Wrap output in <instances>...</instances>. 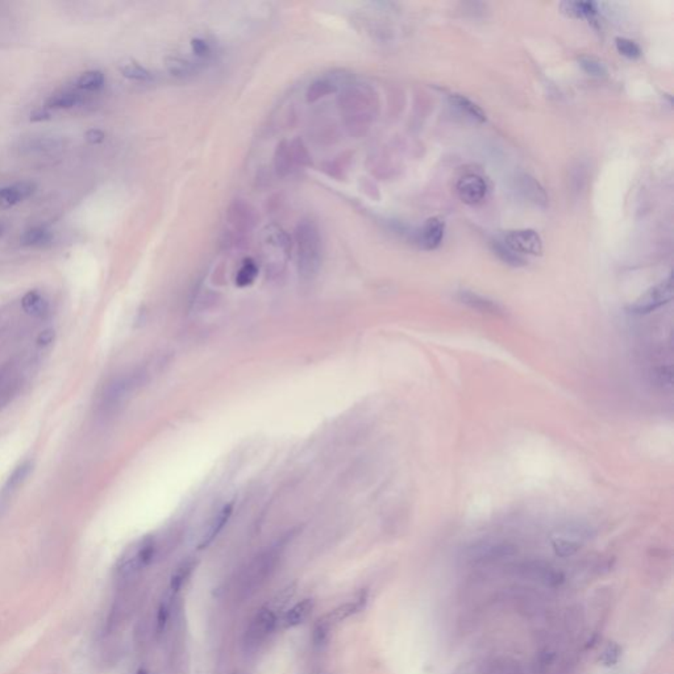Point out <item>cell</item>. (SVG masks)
<instances>
[{
    "label": "cell",
    "mask_w": 674,
    "mask_h": 674,
    "mask_svg": "<svg viewBox=\"0 0 674 674\" xmlns=\"http://www.w3.org/2000/svg\"><path fill=\"white\" fill-rule=\"evenodd\" d=\"M298 244V270L304 279H312L319 271L321 264V239L316 225L312 222H302L296 229Z\"/></svg>",
    "instance_id": "obj_1"
},
{
    "label": "cell",
    "mask_w": 674,
    "mask_h": 674,
    "mask_svg": "<svg viewBox=\"0 0 674 674\" xmlns=\"http://www.w3.org/2000/svg\"><path fill=\"white\" fill-rule=\"evenodd\" d=\"M145 377V373L135 372L125 374L115 378L113 382L108 383V386L104 390L102 395V408L104 411H113L125 402V399L130 397V394L138 389L142 378Z\"/></svg>",
    "instance_id": "obj_2"
},
{
    "label": "cell",
    "mask_w": 674,
    "mask_h": 674,
    "mask_svg": "<svg viewBox=\"0 0 674 674\" xmlns=\"http://www.w3.org/2000/svg\"><path fill=\"white\" fill-rule=\"evenodd\" d=\"M155 554H156L155 540L153 539L141 540L123 556V559L119 562V568H118L119 576L120 577L133 576L136 571L145 568L153 561Z\"/></svg>",
    "instance_id": "obj_3"
},
{
    "label": "cell",
    "mask_w": 674,
    "mask_h": 674,
    "mask_svg": "<svg viewBox=\"0 0 674 674\" xmlns=\"http://www.w3.org/2000/svg\"><path fill=\"white\" fill-rule=\"evenodd\" d=\"M672 298H673V281H672V276L669 274L664 281H661L658 285L650 287L648 291H646L639 299L632 303L628 311L632 313H639V315L649 313L660 309L666 303L670 302Z\"/></svg>",
    "instance_id": "obj_4"
},
{
    "label": "cell",
    "mask_w": 674,
    "mask_h": 674,
    "mask_svg": "<svg viewBox=\"0 0 674 674\" xmlns=\"http://www.w3.org/2000/svg\"><path fill=\"white\" fill-rule=\"evenodd\" d=\"M589 537L590 531L588 528L584 526H568L552 536V549L559 557H571L579 552Z\"/></svg>",
    "instance_id": "obj_5"
},
{
    "label": "cell",
    "mask_w": 674,
    "mask_h": 674,
    "mask_svg": "<svg viewBox=\"0 0 674 674\" xmlns=\"http://www.w3.org/2000/svg\"><path fill=\"white\" fill-rule=\"evenodd\" d=\"M511 251L518 253L523 257L527 256H540L543 252V242L540 234L534 229H517L503 234L501 239Z\"/></svg>",
    "instance_id": "obj_6"
},
{
    "label": "cell",
    "mask_w": 674,
    "mask_h": 674,
    "mask_svg": "<svg viewBox=\"0 0 674 674\" xmlns=\"http://www.w3.org/2000/svg\"><path fill=\"white\" fill-rule=\"evenodd\" d=\"M515 552L517 548L506 541H482L472 545L467 549V556L470 561L489 562L510 557Z\"/></svg>",
    "instance_id": "obj_7"
},
{
    "label": "cell",
    "mask_w": 674,
    "mask_h": 674,
    "mask_svg": "<svg viewBox=\"0 0 674 674\" xmlns=\"http://www.w3.org/2000/svg\"><path fill=\"white\" fill-rule=\"evenodd\" d=\"M277 624V614L273 610H270L268 606L262 607L253 618L251 626L247 631V644L249 647H257L268 638L271 632L276 630Z\"/></svg>",
    "instance_id": "obj_8"
},
{
    "label": "cell",
    "mask_w": 674,
    "mask_h": 674,
    "mask_svg": "<svg viewBox=\"0 0 674 674\" xmlns=\"http://www.w3.org/2000/svg\"><path fill=\"white\" fill-rule=\"evenodd\" d=\"M457 194L465 204L476 206L486 197L487 185L482 177L477 174H467L457 182Z\"/></svg>",
    "instance_id": "obj_9"
},
{
    "label": "cell",
    "mask_w": 674,
    "mask_h": 674,
    "mask_svg": "<svg viewBox=\"0 0 674 674\" xmlns=\"http://www.w3.org/2000/svg\"><path fill=\"white\" fill-rule=\"evenodd\" d=\"M232 514H234V504H225L224 507L217 511V514L208 522L207 528L200 539L199 549H206L214 543V540L220 535V532L228 524Z\"/></svg>",
    "instance_id": "obj_10"
},
{
    "label": "cell",
    "mask_w": 674,
    "mask_h": 674,
    "mask_svg": "<svg viewBox=\"0 0 674 674\" xmlns=\"http://www.w3.org/2000/svg\"><path fill=\"white\" fill-rule=\"evenodd\" d=\"M517 190L522 195V198L539 207H545L548 203V197L543 186L528 174H522L517 178Z\"/></svg>",
    "instance_id": "obj_11"
},
{
    "label": "cell",
    "mask_w": 674,
    "mask_h": 674,
    "mask_svg": "<svg viewBox=\"0 0 674 674\" xmlns=\"http://www.w3.org/2000/svg\"><path fill=\"white\" fill-rule=\"evenodd\" d=\"M35 191L36 185L33 182H18L6 187H1L0 189V207H12L29 197H32Z\"/></svg>",
    "instance_id": "obj_12"
},
{
    "label": "cell",
    "mask_w": 674,
    "mask_h": 674,
    "mask_svg": "<svg viewBox=\"0 0 674 674\" xmlns=\"http://www.w3.org/2000/svg\"><path fill=\"white\" fill-rule=\"evenodd\" d=\"M456 296H457L460 302L467 304V307H470L476 311L489 313V315H494V316L504 315V310L502 309L498 303L486 298L484 295L477 294V293L469 291V290H460Z\"/></svg>",
    "instance_id": "obj_13"
},
{
    "label": "cell",
    "mask_w": 674,
    "mask_h": 674,
    "mask_svg": "<svg viewBox=\"0 0 674 674\" xmlns=\"http://www.w3.org/2000/svg\"><path fill=\"white\" fill-rule=\"evenodd\" d=\"M313 607H315L313 599H310V598L303 599L299 603L293 606L291 608L286 610L285 614L282 615V618L279 621L281 627L289 630V628H294V627L301 626L302 623L309 619Z\"/></svg>",
    "instance_id": "obj_14"
},
{
    "label": "cell",
    "mask_w": 674,
    "mask_h": 674,
    "mask_svg": "<svg viewBox=\"0 0 674 674\" xmlns=\"http://www.w3.org/2000/svg\"><path fill=\"white\" fill-rule=\"evenodd\" d=\"M445 223L440 217H431L425 222L420 232V245L427 251L436 249L444 237Z\"/></svg>",
    "instance_id": "obj_15"
},
{
    "label": "cell",
    "mask_w": 674,
    "mask_h": 674,
    "mask_svg": "<svg viewBox=\"0 0 674 674\" xmlns=\"http://www.w3.org/2000/svg\"><path fill=\"white\" fill-rule=\"evenodd\" d=\"M368 603V591L366 590H361L357 596H355V599L346 602L344 605L340 606L335 608L333 611H331V614L327 615V621L326 622L331 624V623L341 622L344 621L346 618L352 616V615L358 614L361 613L365 606Z\"/></svg>",
    "instance_id": "obj_16"
},
{
    "label": "cell",
    "mask_w": 674,
    "mask_h": 674,
    "mask_svg": "<svg viewBox=\"0 0 674 674\" xmlns=\"http://www.w3.org/2000/svg\"><path fill=\"white\" fill-rule=\"evenodd\" d=\"M31 470H32V464L28 462V461L24 464H21V465H19L14 470V473L9 476L7 482L4 484L1 492H0V510L6 506V503L11 499V497L18 492L20 484L26 481V478L29 476Z\"/></svg>",
    "instance_id": "obj_17"
},
{
    "label": "cell",
    "mask_w": 674,
    "mask_h": 674,
    "mask_svg": "<svg viewBox=\"0 0 674 674\" xmlns=\"http://www.w3.org/2000/svg\"><path fill=\"white\" fill-rule=\"evenodd\" d=\"M526 573L529 577L540 581L545 585H559L562 581V576L560 571H556L552 566L545 565L541 562H532L526 565Z\"/></svg>",
    "instance_id": "obj_18"
},
{
    "label": "cell",
    "mask_w": 674,
    "mask_h": 674,
    "mask_svg": "<svg viewBox=\"0 0 674 674\" xmlns=\"http://www.w3.org/2000/svg\"><path fill=\"white\" fill-rule=\"evenodd\" d=\"M18 385V372L14 363L0 368V407L3 406Z\"/></svg>",
    "instance_id": "obj_19"
},
{
    "label": "cell",
    "mask_w": 674,
    "mask_h": 674,
    "mask_svg": "<svg viewBox=\"0 0 674 674\" xmlns=\"http://www.w3.org/2000/svg\"><path fill=\"white\" fill-rule=\"evenodd\" d=\"M21 307L32 318H43L49 310V303L38 291L33 290L23 296Z\"/></svg>",
    "instance_id": "obj_20"
},
{
    "label": "cell",
    "mask_w": 674,
    "mask_h": 674,
    "mask_svg": "<svg viewBox=\"0 0 674 674\" xmlns=\"http://www.w3.org/2000/svg\"><path fill=\"white\" fill-rule=\"evenodd\" d=\"M564 15L573 19H591L596 15V4L593 1H564L560 4Z\"/></svg>",
    "instance_id": "obj_21"
},
{
    "label": "cell",
    "mask_w": 674,
    "mask_h": 674,
    "mask_svg": "<svg viewBox=\"0 0 674 674\" xmlns=\"http://www.w3.org/2000/svg\"><path fill=\"white\" fill-rule=\"evenodd\" d=\"M450 103L453 104L461 113H465L470 119L478 121V123H484L486 121V113L484 110L477 105L475 102L467 99V96L455 94L450 96Z\"/></svg>",
    "instance_id": "obj_22"
},
{
    "label": "cell",
    "mask_w": 674,
    "mask_h": 674,
    "mask_svg": "<svg viewBox=\"0 0 674 674\" xmlns=\"http://www.w3.org/2000/svg\"><path fill=\"white\" fill-rule=\"evenodd\" d=\"M83 102V96L74 91H61L46 100V107L53 110L73 108Z\"/></svg>",
    "instance_id": "obj_23"
},
{
    "label": "cell",
    "mask_w": 674,
    "mask_h": 674,
    "mask_svg": "<svg viewBox=\"0 0 674 674\" xmlns=\"http://www.w3.org/2000/svg\"><path fill=\"white\" fill-rule=\"evenodd\" d=\"M492 249H493L494 254L501 259L502 262H504L510 266L519 268V266L526 265V259H523L522 256H519L518 253L511 251L510 248L502 240H494L492 242Z\"/></svg>",
    "instance_id": "obj_24"
},
{
    "label": "cell",
    "mask_w": 674,
    "mask_h": 674,
    "mask_svg": "<svg viewBox=\"0 0 674 674\" xmlns=\"http://www.w3.org/2000/svg\"><path fill=\"white\" fill-rule=\"evenodd\" d=\"M52 234L48 229L36 227L26 231L20 237V242L24 247H45L52 242Z\"/></svg>",
    "instance_id": "obj_25"
},
{
    "label": "cell",
    "mask_w": 674,
    "mask_h": 674,
    "mask_svg": "<svg viewBox=\"0 0 674 674\" xmlns=\"http://www.w3.org/2000/svg\"><path fill=\"white\" fill-rule=\"evenodd\" d=\"M120 71L125 78L132 79V81L150 82L153 79L152 73L135 61H127L121 63Z\"/></svg>",
    "instance_id": "obj_26"
},
{
    "label": "cell",
    "mask_w": 674,
    "mask_h": 674,
    "mask_svg": "<svg viewBox=\"0 0 674 674\" xmlns=\"http://www.w3.org/2000/svg\"><path fill=\"white\" fill-rule=\"evenodd\" d=\"M104 82H105V78L102 71L91 70V71L83 73L79 77L77 81V87L83 91H96L104 86Z\"/></svg>",
    "instance_id": "obj_27"
},
{
    "label": "cell",
    "mask_w": 674,
    "mask_h": 674,
    "mask_svg": "<svg viewBox=\"0 0 674 674\" xmlns=\"http://www.w3.org/2000/svg\"><path fill=\"white\" fill-rule=\"evenodd\" d=\"M166 68L174 77H187L197 71L198 63L183 58H170L166 62Z\"/></svg>",
    "instance_id": "obj_28"
},
{
    "label": "cell",
    "mask_w": 674,
    "mask_h": 674,
    "mask_svg": "<svg viewBox=\"0 0 674 674\" xmlns=\"http://www.w3.org/2000/svg\"><path fill=\"white\" fill-rule=\"evenodd\" d=\"M579 66L582 68V70L591 76V77H596V78H603L607 76V68H606L605 63L601 60H598L596 57H591V56H584L579 58Z\"/></svg>",
    "instance_id": "obj_29"
},
{
    "label": "cell",
    "mask_w": 674,
    "mask_h": 674,
    "mask_svg": "<svg viewBox=\"0 0 674 674\" xmlns=\"http://www.w3.org/2000/svg\"><path fill=\"white\" fill-rule=\"evenodd\" d=\"M259 274V268L253 259H247L242 264V268L237 271L236 276V285L239 287H247L254 282Z\"/></svg>",
    "instance_id": "obj_30"
},
{
    "label": "cell",
    "mask_w": 674,
    "mask_h": 674,
    "mask_svg": "<svg viewBox=\"0 0 674 674\" xmlns=\"http://www.w3.org/2000/svg\"><path fill=\"white\" fill-rule=\"evenodd\" d=\"M192 569H194V562L186 561L180 565L177 568V571H174L172 579H170V590L173 591L174 594L181 590L182 586L185 585V582L190 577Z\"/></svg>",
    "instance_id": "obj_31"
},
{
    "label": "cell",
    "mask_w": 674,
    "mask_h": 674,
    "mask_svg": "<svg viewBox=\"0 0 674 674\" xmlns=\"http://www.w3.org/2000/svg\"><path fill=\"white\" fill-rule=\"evenodd\" d=\"M60 147L61 142L57 139L40 138V139L28 141L26 149L29 152H32V153H48V152H53V150H56Z\"/></svg>",
    "instance_id": "obj_32"
},
{
    "label": "cell",
    "mask_w": 674,
    "mask_h": 674,
    "mask_svg": "<svg viewBox=\"0 0 674 674\" xmlns=\"http://www.w3.org/2000/svg\"><path fill=\"white\" fill-rule=\"evenodd\" d=\"M295 591H296V585H295V584L287 585L285 589H282V590L278 593L277 596L273 598L271 603L268 605L269 608L273 610V611L277 614L278 610L284 608L286 603L294 596Z\"/></svg>",
    "instance_id": "obj_33"
},
{
    "label": "cell",
    "mask_w": 674,
    "mask_h": 674,
    "mask_svg": "<svg viewBox=\"0 0 674 674\" xmlns=\"http://www.w3.org/2000/svg\"><path fill=\"white\" fill-rule=\"evenodd\" d=\"M621 656H622V648L616 643H608L599 657V661L602 665L610 668L618 664Z\"/></svg>",
    "instance_id": "obj_34"
},
{
    "label": "cell",
    "mask_w": 674,
    "mask_h": 674,
    "mask_svg": "<svg viewBox=\"0 0 674 674\" xmlns=\"http://www.w3.org/2000/svg\"><path fill=\"white\" fill-rule=\"evenodd\" d=\"M615 43H616L618 52L621 53L624 57L632 58V60L639 58L641 51H640L639 45L635 43V41L628 40V38L618 37V38L615 40Z\"/></svg>",
    "instance_id": "obj_35"
},
{
    "label": "cell",
    "mask_w": 674,
    "mask_h": 674,
    "mask_svg": "<svg viewBox=\"0 0 674 674\" xmlns=\"http://www.w3.org/2000/svg\"><path fill=\"white\" fill-rule=\"evenodd\" d=\"M169 614H170L169 603H167L166 601H162V602L160 603L158 613H157L156 631L158 635L164 633L165 628H166V626H167V621H169Z\"/></svg>",
    "instance_id": "obj_36"
},
{
    "label": "cell",
    "mask_w": 674,
    "mask_h": 674,
    "mask_svg": "<svg viewBox=\"0 0 674 674\" xmlns=\"http://www.w3.org/2000/svg\"><path fill=\"white\" fill-rule=\"evenodd\" d=\"M191 48H192V52L195 53L199 58H207L212 53L209 43L202 38H194L191 41Z\"/></svg>",
    "instance_id": "obj_37"
},
{
    "label": "cell",
    "mask_w": 674,
    "mask_h": 674,
    "mask_svg": "<svg viewBox=\"0 0 674 674\" xmlns=\"http://www.w3.org/2000/svg\"><path fill=\"white\" fill-rule=\"evenodd\" d=\"M85 138L90 144H100L105 138V135L100 130H87Z\"/></svg>",
    "instance_id": "obj_38"
},
{
    "label": "cell",
    "mask_w": 674,
    "mask_h": 674,
    "mask_svg": "<svg viewBox=\"0 0 674 674\" xmlns=\"http://www.w3.org/2000/svg\"><path fill=\"white\" fill-rule=\"evenodd\" d=\"M53 337H54L53 331H43V333H40L37 343H38L40 346H48V344L52 343Z\"/></svg>",
    "instance_id": "obj_39"
},
{
    "label": "cell",
    "mask_w": 674,
    "mask_h": 674,
    "mask_svg": "<svg viewBox=\"0 0 674 674\" xmlns=\"http://www.w3.org/2000/svg\"><path fill=\"white\" fill-rule=\"evenodd\" d=\"M46 119H51V113H48L46 110H37L31 115V120L32 121H43L46 120Z\"/></svg>",
    "instance_id": "obj_40"
},
{
    "label": "cell",
    "mask_w": 674,
    "mask_h": 674,
    "mask_svg": "<svg viewBox=\"0 0 674 674\" xmlns=\"http://www.w3.org/2000/svg\"><path fill=\"white\" fill-rule=\"evenodd\" d=\"M136 674H147V672L145 669H140L139 672Z\"/></svg>",
    "instance_id": "obj_41"
},
{
    "label": "cell",
    "mask_w": 674,
    "mask_h": 674,
    "mask_svg": "<svg viewBox=\"0 0 674 674\" xmlns=\"http://www.w3.org/2000/svg\"><path fill=\"white\" fill-rule=\"evenodd\" d=\"M1 231H3V228H1V225H0V234H1Z\"/></svg>",
    "instance_id": "obj_42"
},
{
    "label": "cell",
    "mask_w": 674,
    "mask_h": 674,
    "mask_svg": "<svg viewBox=\"0 0 674 674\" xmlns=\"http://www.w3.org/2000/svg\"><path fill=\"white\" fill-rule=\"evenodd\" d=\"M234 674H236V673H234Z\"/></svg>",
    "instance_id": "obj_43"
}]
</instances>
